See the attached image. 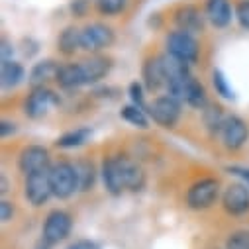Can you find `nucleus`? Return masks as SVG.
I'll return each instance as SVG.
<instances>
[{"label":"nucleus","instance_id":"f257e3e1","mask_svg":"<svg viewBox=\"0 0 249 249\" xmlns=\"http://www.w3.org/2000/svg\"><path fill=\"white\" fill-rule=\"evenodd\" d=\"M100 175H102L104 189L112 196H120L126 191L136 193L145 186V171L132 157L124 153L106 157L102 163Z\"/></svg>","mask_w":249,"mask_h":249},{"label":"nucleus","instance_id":"f03ea898","mask_svg":"<svg viewBox=\"0 0 249 249\" xmlns=\"http://www.w3.org/2000/svg\"><path fill=\"white\" fill-rule=\"evenodd\" d=\"M49 180L53 196L59 200H67L79 191V177L75 163L71 161H57L49 169Z\"/></svg>","mask_w":249,"mask_h":249},{"label":"nucleus","instance_id":"7ed1b4c3","mask_svg":"<svg viewBox=\"0 0 249 249\" xmlns=\"http://www.w3.org/2000/svg\"><path fill=\"white\" fill-rule=\"evenodd\" d=\"M147 114L157 126L169 130V128H175L178 124L180 114H182V104L173 94H163V96L153 98L147 104Z\"/></svg>","mask_w":249,"mask_h":249},{"label":"nucleus","instance_id":"20e7f679","mask_svg":"<svg viewBox=\"0 0 249 249\" xmlns=\"http://www.w3.org/2000/svg\"><path fill=\"white\" fill-rule=\"evenodd\" d=\"M220 196V182L214 177H204L193 182L186 191V206L191 210H208Z\"/></svg>","mask_w":249,"mask_h":249},{"label":"nucleus","instance_id":"39448f33","mask_svg":"<svg viewBox=\"0 0 249 249\" xmlns=\"http://www.w3.org/2000/svg\"><path fill=\"white\" fill-rule=\"evenodd\" d=\"M165 45H167V53L178 57L184 63H196L198 55H200V43L198 39L189 34V32H182V30H175L165 37Z\"/></svg>","mask_w":249,"mask_h":249},{"label":"nucleus","instance_id":"423d86ee","mask_svg":"<svg viewBox=\"0 0 249 249\" xmlns=\"http://www.w3.org/2000/svg\"><path fill=\"white\" fill-rule=\"evenodd\" d=\"M116 41V34L110 26L102 22H90L81 30V45L87 53H100L112 47Z\"/></svg>","mask_w":249,"mask_h":249},{"label":"nucleus","instance_id":"0eeeda50","mask_svg":"<svg viewBox=\"0 0 249 249\" xmlns=\"http://www.w3.org/2000/svg\"><path fill=\"white\" fill-rule=\"evenodd\" d=\"M71 228H73V218L69 212L65 210H51L43 222V230H41V237L51 243V245H57L63 239L69 237L71 233Z\"/></svg>","mask_w":249,"mask_h":249},{"label":"nucleus","instance_id":"6e6552de","mask_svg":"<svg viewBox=\"0 0 249 249\" xmlns=\"http://www.w3.org/2000/svg\"><path fill=\"white\" fill-rule=\"evenodd\" d=\"M53 106H59V96L47 87H34L24 102V112L32 120H41Z\"/></svg>","mask_w":249,"mask_h":249},{"label":"nucleus","instance_id":"1a4fd4ad","mask_svg":"<svg viewBox=\"0 0 249 249\" xmlns=\"http://www.w3.org/2000/svg\"><path fill=\"white\" fill-rule=\"evenodd\" d=\"M51 169V167H49ZM49 169L47 171H37V173H32L26 177V182H24V195L28 198V202L32 206H43L51 196H53V191H51V180H49Z\"/></svg>","mask_w":249,"mask_h":249},{"label":"nucleus","instance_id":"9d476101","mask_svg":"<svg viewBox=\"0 0 249 249\" xmlns=\"http://www.w3.org/2000/svg\"><path fill=\"white\" fill-rule=\"evenodd\" d=\"M222 206L230 216H243L249 212V184L230 182L222 193Z\"/></svg>","mask_w":249,"mask_h":249},{"label":"nucleus","instance_id":"9b49d317","mask_svg":"<svg viewBox=\"0 0 249 249\" xmlns=\"http://www.w3.org/2000/svg\"><path fill=\"white\" fill-rule=\"evenodd\" d=\"M51 167V155L43 145H28L22 149L18 157V169L24 173V177L37 173V171H47Z\"/></svg>","mask_w":249,"mask_h":249},{"label":"nucleus","instance_id":"f8f14e48","mask_svg":"<svg viewBox=\"0 0 249 249\" xmlns=\"http://www.w3.org/2000/svg\"><path fill=\"white\" fill-rule=\"evenodd\" d=\"M222 142L230 151L241 149L249 140V128L239 116H228L222 128Z\"/></svg>","mask_w":249,"mask_h":249},{"label":"nucleus","instance_id":"ddd939ff","mask_svg":"<svg viewBox=\"0 0 249 249\" xmlns=\"http://www.w3.org/2000/svg\"><path fill=\"white\" fill-rule=\"evenodd\" d=\"M204 14L200 12V8H196L195 4H180L175 12H173V22L177 26V30L189 32V34H200L204 30Z\"/></svg>","mask_w":249,"mask_h":249},{"label":"nucleus","instance_id":"4468645a","mask_svg":"<svg viewBox=\"0 0 249 249\" xmlns=\"http://www.w3.org/2000/svg\"><path fill=\"white\" fill-rule=\"evenodd\" d=\"M81 69H83V77H85V85H96L100 83L112 69V59L106 55H98V53H90V57L79 61Z\"/></svg>","mask_w":249,"mask_h":249},{"label":"nucleus","instance_id":"2eb2a0df","mask_svg":"<svg viewBox=\"0 0 249 249\" xmlns=\"http://www.w3.org/2000/svg\"><path fill=\"white\" fill-rule=\"evenodd\" d=\"M142 79H143V87L149 92H157L159 89L167 87V75H165V67L161 57H147L142 65Z\"/></svg>","mask_w":249,"mask_h":249},{"label":"nucleus","instance_id":"dca6fc26","mask_svg":"<svg viewBox=\"0 0 249 249\" xmlns=\"http://www.w3.org/2000/svg\"><path fill=\"white\" fill-rule=\"evenodd\" d=\"M204 14L210 20V24L218 30L228 28L231 24V18L235 16V12L231 10L230 0H206Z\"/></svg>","mask_w":249,"mask_h":249},{"label":"nucleus","instance_id":"f3484780","mask_svg":"<svg viewBox=\"0 0 249 249\" xmlns=\"http://www.w3.org/2000/svg\"><path fill=\"white\" fill-rule=\"evenodd\" d=\"M59 63L53 59H43V61H37V63L32 67L30 75H28V81L34 87H45L49 81H55L57 79V73H59Z\"/></svg>","mask_w":249,"mask_h":249},{"label":"nucleus","instance_id":"a211bd4d","mask_svg":"<svg viewBox=\"0 0 249 249\" xmlns=\"http://www.w3.org/2000/svg\"><path fill=\"white\" fill-rule=\"evenodd\" d=\"M55 83L61 89H65V90L85 87V77H83L81 63H63V65L59 67V73H57Z\"/></svg>","mask_w":249,"mask_h":249},{"label":"nucleus","instance_id":"6ab92c4d","mask_svg":"<svg viewBox=\"0 0 249 249\" xmlns=\"http://www.w3.org/2000/svg\"><path fill=\"white\" fill-rule=\"evenodd\" d=\"M57 49H59L61 55H65V57H71L79 49H83V45H81V30L77 26L63 28V32H61L59 37H57Z\"/></svg>","mask_w":249,"mask_h":249},{"label":"nucleus","instance_id":"aec40b11","mask_svg":"<svg viewBox=\"0 0 249 249\" xmlns=\"http://www.w3.org/2000/svg\"><path fill=\"white\" fill-rule=\"evenodd\" d=\"M26 79V69L18 61H2L0 65V83L4 89H16Z\"/></svg>","mask_w":249,"mask_h":249},{"label":"nucleus","instance_id":"412c9836","mask_svg":"<svg viewBox=\"0 0 249 249\" xmlns=\"http://www.w3.org/2000/svg\"><path fill=\"white\" fill-rule=\"evenodd\" d=\"M180 102H186L193 108H206L208 106V96H206V89L195 79L191 77L189 83H186L184 90H182V98Z\"/></svg>","mask_w":249,"mask_h":249},{"label":"nucleus","instance_id":"4be33fe9","mask_svg":"<svg viewBox=\"0 0 249 249\" xmlns=\"http://www.w3.org/2000/svg\"><path fill=\"white\" fill-rule=\"evenodd\" d=\"M75 169H77V177H79V191L81 193H89L94 182H96V167L92 161L89 159H79L75 163Z\"/></svg>","mask_w":249,"mask_h":249},{"label":"nucleus","instance_id":"5701e85b","mask_svg":"<svg viewBox=\"0 0 249 249\" xmlns=\"http://www.w3.org/2000/svg\"><path fill=\"white\" fill-rule=\"evenodd\" d=\"M120 118H122L124 122L132 124V126L140 128V130H147V128H149V118H147L145 110L140 108V106H136V104H126V106H122V110H120Z\"/></svg>","mask_w":249,"mask_h":249},{"label":"nucleus","instance_id":"b1692460","mask_svg":"<svg viewBox=\"0 0 249 249\" xmlns=\"http://www.w3.org/2000/svg\"><path fill=\"white\" fill-rule=\"evenodd\" d=\"M90 130L89 128H79V130H71V132H67V134H63L57 142H55V145L57 147H61V149H73V147H81V145H85L87 142H89V138H90Z\"/></svg>","mask_w":249,"mask_h":249},{"label":"nucleus","instance_id":"393cba45","mask_svg":"<svg viewBox=\"0 0 249 249\" xmlns=\"http://www.w3.org/2000/svg\"><path fill=\"white\" fill-rule=\"evenodd\" d=\"M226 118H228V116H224V110H222L220 106L208 104V106H206V110H204V124H206V128H208L212 134L222 132Z\"/></svg>","mask_w":249,"mask_h":249},{"label":"nucleus","instance_id":"a878e982","mask_svg":"<svg viewBox=\"0 0 249 249\" xmlns=\"http://www.w3.org/2000/svg\"><path fill=\"white\" fill-rule=\"evenodd\" d=\"M212 85H214L218 96H222V98H226V100H233V98H235V92H233L231 85L228 83L226 75H224L220 69H216V71L212 73Z\"/></svg>","mask_w":249,"mask_h":249},{"label":"nucleus","instance_id":"bb28decb","mask_svg":"<svg viewBox=\"0 0 249 249\" xmlns=\"http://www.w3.org/2000/svg\"><path fill=\"white\" fill-rule=\"evenodd\" d=\"M94 6L104 16H116V14L124 12L126 0H94Z\"/></svg>","mask_w":249,"mask_h":249},{"label":"nucleus","instance_id":"cd10ccee","mask_svg":"<svg viewBox=\"0 0 249 249\" xmlns=\"http://www.w3.org/2000/svg\"><path fill=\"white\" fill-rule=\"evenodd\" d=\"M226 249H249V231L237 230L230 233L226 239Z\"/></svg>","mask_w":249,"mask_h":249},{"label":"nucleus","instance_id":"c85d7f7f","mask_svg":"<svg viewBox=\"0 0 249 249\" xmlns=\"http://www.w3.org/2000/svg\"><path fill=\"white\" fill-rule=\"evenodd\" d=\"M235 20L237 24L249 32V0H239V2L235 4Z\"/></svg>","mask_w":249,"mask_h":249},{"label":"nucleus","instance_id":"c756f323","mask_svg":"<svg viewBox=\"0 0 249 249\" xmlns=\"http://www.w3.org/2000/svg\"><path fill=\"white\" fill-rule=\"evenodd\" d=\"M130 98H132V104H136V106L147 110V106H145V96H143V87H142L138 81H134V83L130 85Z\"/></svg>","mask_w":249,"mask_h":249},{"label":"nucleus","instance_id":"7c9ffc66","mask_svg":"<svg viewBox=\"0 0 249 249\" xmlns=\"http://www.w3.org/2000/svg\"><path fill=\"white\" fill-rule=\"evenodd\" d=\"M14 218V204L10 200H2L0 202V220L2 224H8Z\"/></svg>","mask_w":249,"mask_h":249},{"label":"nucleus","instance_id":"2f4dec72","mask_svg":"<svg viewBox=\"0 0 249 249\" xmlns=\"http://www.w3.org/2000/svg\"><path fill=\"white\" fill-rule=\"evenodd\" d=\"M87 8H89V0H73L71 2V10L77 18H83L87 14Z\"/></svg>","mask_w":249,"mask_h":249},{"label":"nucleus","instance_id":"473e14b6","mask_svg":"<svg viewBox=\"0 0 249 249\" xmlns=\"http://www.w3.org/2000/svg\"><path fill=\"white\" fill-rule=\"evenodd\" d=\"M14 53V47L8 37H2V49H0V61H10Z\"/></svg>","mask_w":249,"mask_h":249},{"label":"nucleus","instance_id":"72a5a7b5","mask_svg":"<svg viewBox=\"0 0 249 249\" xmlns=\"http://www.w3.org/2000/svg\"><path fill=\"white\" fill-rule=\"evenodd\" d=\"M16 132V124L14 122H8V120H2V124H0V136L2 138H8Z\"/></svg>","mask_w":249,"mask_h":249},{"label":"nucleus","instance_id":"f704fd0d","mask_svg":"<svg viewBox=\"0 0 249 249\" xmlns=\"http://www.w3.org/2000/svg\"><path fill=\"white\" fill-rule=\"evenodd\" d=\"M67 249H100L94 241H89V239H79L75 243H71Z\"/></svg>","mask_w":249,"mask_h":249},{"label":"nucleus","instance_id":"c9c22d12","mask_svg":"<svg viewBox=\"0 0 249 249\" xmlns=\"http://www.w3.org/2000/svg\"><path fill=\"white\" fill-rule=\"evenodd\" d=\"M230 171L233 173V175H237V177H241L247 184H249V169H239V167H230Z\"/></svg>","mask_w":249,"mask_h":249},{"label":"nucleus","instance_id":"e433bc0d","mask_svg":"<svg viewBox=\"0 0 249 249\" xmlns=\"http://www.w3.org/2000/svg\"><path fill=\"white\" fill-rule=\"evenodd\" d=\"M0 193H2V195L8 193V180H6V175H0Z\"/></svg>","mask_w":249,"mask_h":249},{"label":"nucleus","instance_id":"4c0bfd02","mask_svg":"<svg viewBox=\"0 0 249 249\" xmlns=\"http://www.w3.org/2000/svg\"><path fill=\"white\" fill-rule=\"evenodd\" d=\"M34 249H51V243H47V241L41 237V239L36 243V247H34Z\"/></svg>","mask_w":249,"mask_h":249}]
</instances>
